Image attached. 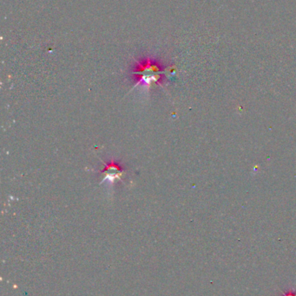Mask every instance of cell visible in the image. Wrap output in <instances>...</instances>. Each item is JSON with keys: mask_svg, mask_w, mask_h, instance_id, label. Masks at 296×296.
Listing matches in <instances>:
<instances>
[{"mask_svg": "<svg viewBox=\"0 0 296 296\" xmlns=\"http://www.w3.org/2000/svg\"><path fill=\"white\" fill-rule=\"evenodd\" d=\"M101 172L103 173V181H107L110 183L113 184L116 181L120 180L123 175V170L120 167L118 164L115 161H111L110 163L106 164L105 167Z\"/></svg>", "mask_w": 296, "mask_h": 296, "instance_id": "obj_2", "label": "cell"}, {"mask_svg": "<svg viewBox=\"0 0 296 296\" xmlns=\"http://www.w3.org/2000/svg\"><path fill=\"white\" fill-rule=\"evenodd\" d=\"M283 296H296V292L294 293V292H291L290 291V292H288V293H284Z\"/></svg>", "mask_w": 296, "mask_h": 296, "instance_id": "obj_3", "label": "cell"}, {"mask_svg": "<svg viewBox=\"0 0 296 296\" xmlns=\"http://www.w3.org/2000/svg\"><path fill=\"white\" fill-rule=\"evenodd\" d=\"M163 73L164 71H161L157 65L152 63L149 60L146 63L139 65L137 71L133 72L137 76V82L135 87L142 85L144 87H151L152 85H161Z\"/></svg>", "mask_w": 296, "mask_h": 296, "instance_id": "obj_1", "label": "cell"}]
</instances>
